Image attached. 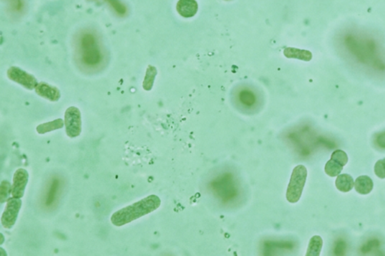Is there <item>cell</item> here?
<instances>
[{"label": "cell", "instance_id": "obj_11", "mask_svg": "<svg viewBox=\"0 0 385 256\" xmlns=\"http://www.w3.org/2000/svg\"><path fill=\"white\" fill-rule=\"evenodd\" d=\"M373 181L372 179L365 175L358 177L356 179L355 184H354L356 191L359 194L361 195H367L371 193L372 190L373 189Z\"/></svg>", "mask_w": 385, "mask_h": 256}, {"label": "cell", "instance_id": "obj_8", "mask_svg": "<svg viewBox=\"0 0 385 256\" xmlns=\"http://www.w3.org/2000/svg\"><path fill=\"white\" fill-rule=\"evenodd\" d=\"M28 180L29 174L27 170L19 168L18 170H16L13 177L12 197L17 198V199H22L24 197Z\"/></svg>", "mask_w": 385, "mask_h": 256}, {"label": "cell", "instance_id": "obj_20", "mask_svg": "<svg viewBox=\"0 0 385 256\" xmlns=\"http://www.w3.org/2000/svg\"><path fill=\"white\" fill-rule=\"evenodd\" d=\"M374 170H375V174L378 178H385V158L383 159H380L375 163Z\"/></svg>", "mask_w": 385, "mask_h": 256}, {"label": "cell", "instance_id": "obj_2", "mask_svg": "<svg viewBox=\"0 0 385 256\" xmlns=\"http://www.w3.org/2000/svg\"><path fill=\"white\" fill-rule=\"evenodd\" d=\"M80 56L82 62L88 67H96L102 61V52L93 33H85L80 37Z\"/></svg>", "mask_w": 385, "mask_h": 256}, {"label": "cell", "instance_id": "obj_3", "mask_svg": "<svg viewBox=\"0 0 385 256\" xmlns=\"http://www.w3.org/2000/svg\"><path fill=\"white\" fill-rule=\"evenodd\" d=\"M307 175V169L304 165H299L294 167L286 193L287 200L290 203L294 204L300 199Z\"/></svg>", "mask_w": 385, "mask_h": 256}, {"label": "cell", "instance_id": "obj_16", "mask_svg": "<svg viewBox=\"0 0 385 256\" xmlns=\"http://www.w3.org/2000/svg\"><path fill=\"white\" fill-rule=\"evenodd\" d=\"M157 69L152 66H148L147 71H146V77H145L144 81H143V88L146 91H150L152 89L154 85V79L157 75Z\"/></svg>", "mask_w": 385, "mask_h": 256}, {"label": "cell", "instance_id": "obj_17", "mask_svg": "<svg viewBox=\"0 0 385 256\" xmlns=\"http://www.w3.org/2000/svg\"><path fill=\"white\" fill-rule=\"evenodd\" d=\"M238 99L246 107H251L256 103L255 94L249 90H241L238 94Z\"/></svg>", "mask_w": 385, "mask_h": 256}, {"label": "cell", "instance_id": "obj_15", "mask_svg": "<svg viewBox=\"0 0 385 256\" xmlns=\"http://www.w3.org/2000/svg\"><path fill=\"white\" fill-rule=\"evenodd\" d=\"M64 120H63L62 119H57V120H54V121L40 124L39 125L37 126V133L43 135V134L50 133V132L62 129L63 127H64Z\"/></svg>", "mask_w": 385, "mask_h": 256}, {"label": "cell", "instance_id": "obj_7", "mask_svg": "<svg viewBox=\"0 0 385 256\" xmlns=\"http://www.w3.org/2000/svg\"><path fill=\"white\" fill-rule=\"evenodd\" d=\"M7 75L11 80L19 83L27 90L35 89L38 85L36 78L33 75L27 73L19 67H11L8 70Z\"/></svg>", "mask_w": 385, "mask_h": 256}, {"label": "cell", "instance_id": "obj_22", "mask_svg": "<svg viewBox=\"0 0 385 256\" xmlns=\"http://www.w3.org/2000/svg\"><path fill=\"white\" fill-rule=\"evenodd\" d=\"M375 143L380 149H385V131L377 135Z\"/></svg>", "mask_w": 385, "mask_h": 256}, {"label": "cell", "instance_id": "obj_14", "mask_svg": "<svg viewBox=\"0 0 385 256\" xmlns=\"http://www.w3.org/2000/svg\"><path fill=\"white\" fill-rule=\"evenodd\" d=\"M287 57L296 58L304 61H309L312 59V54L310 51L306 50L296 49V48H287L283 52Z\"/></svg>", "mask_w": 385, "mask_h": 256}, {"label": "cell", "instance_id": "obj_6", "mask_svg": "<svg viewBox=\"0 0 385 256\" xmlns=\"http://www.w3.org/2000/svg\"><path fill=\"white\" fill-rule=\"evenodd\" d=\"M347 154L341 150H336L332 154L331 159L327 162L325 170L328 176L337 177L340 175L343 167L348 163Z\"/></svg>", "mask_w": 385, "mask_h": 256}, {"label": "cell", "instance_id": "obj_12", "mask_svg": "<svg viewBox=\"0 0 385 256\" xmlns=\"http://www.w3.org/2000/svg\"><path fill=\"white\" fill-rule=\"evenodd\" d=\"M336 186L339 191L348 193L354 188V179L348 174L338 175L336 180Z\"/></svg>", "mask_w": 385, "mask_h": 256}, {"label": "cell", "instance_id": "obj_1", "mask_svg": "<svg viewBox=\"0 0 385 256\" xmlns=\"http://www.w3.org/2000/svg\"><path fill=\"white\" fill-rule=\"evenodd\" d=\"M160 204L161 201L158 196L151 195L114 212L111 217V222L115 226H123L154 211L159 208Z\"/></svg>", "mask_w": 385, "mask_h": 256}, {"label": "cell", "instance_id": "obj_13", "mask_svg": "<svg viewBox=\"0 0 385 256\" xmlns=\"http://www.w3.org/2000/svg\"><path fill=\"white\" fill-rule=\"evenodd\" d=\"M323 246V240L320 236H314L309 241L306 256H319Z\"/></svg>", "mask_w": 385, "mask_h": 256}, {"label": "cell", "instance_id": "obj_5", "mask_svg": "<svg viewBox=\"0 0 385 256\" xmlns=\"http://www.w3.org/2000/svg\"><path fill=\"white\" fill-rule=\"evenodd\" d=\"M66 132L71 138L79 136L82 133V115L76 107H69L65 112Z\"/></svg>", "mask_w": 385, "mask_h": 256}, {"label": "cell", "instance_id": "obj_19", "mask_svg": "<svg viewBox=\"0 0 385 256\" xmlns=\"http://www.w3.org/2000/svg\"><path fill=\"white\" fill-rule=\"evenodd\" d=\"M59 183L58 180H54L51 184V188L48 191V196L46 198V205L50 206L54 203L57 198L58 189H59Z\"/></svg>", "mask_w": 385, "mask_h": 256}, {"label": "cell", "instance_id": "obj_23", "mask_svg": "<svg viewBox=\"0 0 385 256\" xmlns=\"http://www.w3.org/2000/svg\"><path fill=\"white\" fill-rule=\"evenodd\" d=\"M11 7L14 11H20L23 8L22 0H10Z\"/></svg>", "mask_w": 385, "mask_h": 256}, {"label": "cell", "instance_id": "obj_10", "mask_svg": "<svg viewBox=\"0 0 385 256\" xmlns=\"http://www.w3.org/2000/svg\"><path fill=\"white\" fill-rule=\"evenodd\" d=\"M177 11L184 17H192L197 13L198 4L196 0H179L177 3Z\"/></svg>", "mask_w": 385, "mask_h": 256}, {"label": "cell", "instance_id": "obj_21", "mask_svg": "<svg viewBox=\"0 0 385 256\" xmlns=\"http://www.w3.org/2000/svg\"><path fill=\"white\" fill-rule=\"evenodd\" d=\"M109 1L117 14H120V15H124L126 14L127 9H126L125 5L122 4L119 0H109Z\"/></svg>", "mask_w": 385, "mask_h": 256}, {"label": "cell", "instance_id": "obj_4", "mask_svg": "<svg viewBox=\"0 0 385 256\" xmlns=\"http://www.w3.org/2000/svg\"><path fill=\"white\" fill-rule=\"evenodd\" d=\"M22 205V201L17 198H9L6 201V207L1 218L2 225L5 228L11 229L14 226Z\"/></svg>", "mask_w": 385, "mask_h": 256}, {"label": "cell", "instance_id": "obj_18", "mask_svg": "<svg viewBox=\"0 0 385 256\" xmlns=\"http://www.w3.org/2000/svg\"><path fill=\"white\" fill-rule=\"evenodd\" d=\"M10 194H12V185L8 180H3L0 184V202L1 204L7 201Z\"/></svg>", "mask_w": 385, "mask_h": 256}, {"label": "cell", "instance_id": "obj_9", "mask_svg": "<svg viewBox=\"0 0 385 256\" xmlns=\"http://www.w3.org/2000/svg\"><path fill=\"white\" fill-rule=\"evenodd\" d=\"M35 93L51 101H57L60 99V92L55 87L51 86L45 82H40L35 88Z\"/></svg>", "mask_w": 385, "mask_h": 256}]
</instances>
